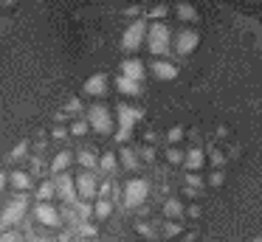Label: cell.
Listing matches in <instances>:
<instances>
[{"label":"cell","instance_id":"obj_22","mask_svg":"<svg viewBox=\"0 0 262 242\" xmlns=\"http://www.w3.org/2000/svg\"><path fill=\"white\" fill-rule=\"evenodd\" d=\"M68 169H71V152H59V155L51 161V172L62 174V172H68Z\"/></svg>","mask_w":262,"mask_h":242},{"label":"cell","instance_id":"obj_27","mask_svg":"<svg viewBox=\"0 0 262 242\" xmlns=\"http://www.w3.org/2000/svg\"><path fill=\"white\" fill-rule=\"evenodd\" d=\"M74 231H76V236H79V239H88V242H91L93 236L99 234V228H96V225H93V223H79V225H76Z\"/></svg>","mask_w":262,"mask_h":242},{"label":"cell","instance_id":"obj_24","mask_svg":"<svg viewBox=\"0 0 262 242\" xmlns=\"http://www.w3.org/2000/svg\"><path fill=\"white\" fill-rule=\"evenodd\" d=\"M88 129H91V127H88V118L85 116L71 118V124H68V133L71 135H79V138H82V135H88Z\"/></svg>","mask_w":262,"mask_h":242},{"label":"cell","instance_id":"obj_28","mask_svg":"<svg viewBox=\"0 0 262 242\" xmlns=\"http://www.w3.org/2000/svg\"><path fill=\"white\" fill-rule=\"evenodd\" d=\"M116 166H119V158L113 155V152H107V155H102L99 158V169H102V172H116Z\"/></svg>","mask_w":262,"mask_h":242},{"label":"cell","instance_id":"obj_16","mask_svg":"<svg viewBox=\"0 0 262 242\" xmlns=\"http://www.w3.org/2000/svg\"><path fill=\"white\" fill-rule=\"evenodd\" d=\"M46 174H48V163L42 161V155H31V161H29V178L46 180Z\"/></svg>","mask_w":262,"mask_h":242},{"label":"cell","instance_id":"obj_12","mask_svg":"<svg viewBox=\"0 0 262 242\" xmlns=\"http://www.w3.org/2000/svg\"><path fill=\"white\" fill-rule=\"evenodd\" d=\"M104 90H107V76H104V73H96V76H91L85 82V93L88 96H102Z\"/></svg>","mask_w":262,"mask_h":242},{"label":"cell","instance_id":"obj_42","mask_svg":"<svg viewBox=\"0 0 262 242\" xmlns=\"http://www.w3.org/2000/svg\"><path fill=\"white\" fill-rule=\"evenodd\" d=\"M186 211H189V217H200V208L198 206H189Z\"/></svg>","mask_w":262,"mask_h":242},{"label":"cell","instance_id":"obj_1","mask_svg":"<svg viewBox=\"0 0 262 242\" xmlns=\"http://www.w3.org/2000/svg\"><path fill=\"white\" fill-rule=\"evenodd\" d=\"M26 211H29L26 194H14L12 200H9V206L0 211V231H9V228H14V225H20L26 217Z\"/></svg>","mask_w":262,"mask_h":242},{"label":"cell","instance_id":"obj_43","mask_svg":"<svg viewBox=\"0 0 262 242\" xmlns=\"http://www.w3.org/2000/svg\"><path fill=\"white\" fill-rule=\"evenodd\" d=\"M6 183H9V174H3V172H0V191L6 189Z\"/></svg>","mask_w":262,"mask_h":242},{"label":"cell","instance_id":"obj_33","mask_svg":"<svg viewBox=\"0 0 262 242\" xmlns=\"http://www.w3.org/2000/svg\"><path fill=\"white\" fill-rule=\"evenodd\" d=\"M0 242H23V231H17V228L0 231Z\"/></svg>","mask_w":262,"mask_h":242},{"label":"cell","instance_id":"obj_9","mask_svg":"<svg viewBox=\"0 0 262 242\" xmlns=\"http://www.w3.org/2000/svg\"><path fill=\"white\" fill-rule=\"evenodd\" d=\"M34 219L42 225H59L62 223V217H59V211L51 206V203H37L34 206Z\"/></svg>","mask_w":262,"mask_h":242},{"label":"cell","instance_id":"obj_11","mask_svg":"<svg viewBox=\"0 0 262 242\" xmlns=\"http://www.w3.org/2000/svg\"><path fill=\"white\" fill-rule=\"evenodd\" d=\"M198 42H200L198 31H181L175 39V51L178 54H192V51L198 48Z\"/></svg>","mask_w":262,"mask_h":242},{"label":"cell","instance_id":"obj_6","mask_svg":"<svg viewBox=\"0 0 262 242\" xmlns=\"http://www.w3.org/2000/svg\"><path fill=\"white\" fill-rule=\"evenodd\" d=\"M54 191H57L59 200H65V206H74L76 203V186H74V178H71L68 172L62 174H54Z\"/></svg>","mask_w":262,"mask_h":242},{"label":"cell","instance_id":"obj_14","mask_svg":"<svg viewBox=\"0 0 262 242\" xmlns=\"http://www.w3.org/2000/svg\"><path fill=\"white\" fill-rule=\"evenodd\" d=\"M152 71H155V76L164 79V82H169V79H175V76H178V68L172 65V62H166V59H155Z\"/></svg>","mask_w":262,"mask_h":242},{"label":"cell","instance_id":"obj_21","mask_svg":"<svg viewBox=\"0 0 262 242\" xmlns=\"http://www.w3.org/2000/svg\"><path fill=\"white\" fill-rule=\"evenodd\" d=\"M34 191H37V200H40V203H48V200H54V197H57L51 180H40V186H37Z\"/></svg>","mask_w":262,"mask_h":242},{"label":"cell","instance_id":"obj_45","mask_svg":"<svg viewBox=\"0 0 262 242\" xmlns=\"http://www.w3.org/2000/svg\"><path fill=\"white\" fill-rule=\"evenodd\" d=\"M248 242H262V236H254V239H248Z\"/></svg>","mask_w":262,"mask_h":242},{"label":"cell","instance_id":"obj_44","mask_svg":"<svg viewBox=\"0 0 262 242\" xmlns=\"http://www.w3.org/2000/svg\"><path fill=\"white\" fill-rule=\"evenodd\" d=\"M228 152H231V158H237V155H239V146L231 144V146H228Z\"/></svg>","mask_w":262,"mask_h":242},{"label":"cell","instance_id":"obj_4","mask_svg":"<svg viewBox=\"0 0 262 242\" xmlns=\"http://www.w3.org/2000/svg\"><path fill=\"white\" fill-rule=\"evenodd\" d=\"M147 39H149V51H152V54H166V51H169V28H166L164 23L147 26Z\"/></svg>","mask_w":262,"mask_h":242},{"label":"cell","instance_id":"obj_46","mask_svg":"<svg viewBox=\"0 0 262 242\" xmlns=\"http://www.w3.org/2000/svg\"><path fill=\"white\" fill-rule=\"evenodd\" d=\"M23 242H26V239H23Z\"/></svg>","mask_w":262,"mask_h":242},{"label":"cell","instance_id":"obj_10","mask_svg":"<svg viewBox=\"0 0 262 242\" xmlns=\"http://www.w3.org/2000/svg\"><path fill=\"white\" fill-rule=\"evenodd\" d=\"M183 166H186V172H198V169L206 166V152L203 146H189V152H183Z\"/></svg>","mask_w":262,"mask_h":242},{"label":"cell","instance_id":"obj_18","mask_svg":"<svg viewBox=\"0 0 262 242\" xmlns=\"http://www.w3.org/2000/svg\"><path fill=\"white\" fill-rule=\"evenodd\" d=\"M116 87H119L121 93H127V96L141 93V82H133V79H127V76H116Z\"/></svg>","mask_w":262,"mask_h":242},{"label":"cell","instance_id":"obj_38","mask_svg":"<svg viewBox=\"0 0 262 242\" xmlns=\"http://www.w3.org/2000/svg\"><path fill=\"white\" fill-rule=\"evenodd\" d=\"M166 6L164 3H158V6H152V9H149V17H152V20H161V17H166Z\"/></svg>","mask_w":262,"mask_h":242},{"label":"cell","instance_id":"obj_29","mask_svg":"<svg viewBox=\"0 0 262 242\" xmlns=\"http://www.w3.org/2000/svg\"><path fill=\"white\" fill-rule=\"evenodd\" d=\"M183 186H186V189L200 191V189H206V180H203V178H198L194 172H186V174H183Z\"/></svg>","mask_w":262,"mask_h":242},{"label":"cell","instance_id":"obj_36","mask_svg":"<svg viewBox=\"0 0 262 242\" xmlns=\"http://www.w3.org/2000/svg\"><path fill=\"white\" fill-rule=\"evenodd\" d=\"M164 236H169V239L172 236H181V223H172V219L164 223Z\"/></svg>","mask_w":262,"mask_h":242},{"label":"cell","instance_id":"obj_3","mask_svg":"<svg viewBox=\"0 0 262 242\" xmlns=\"http://www.w3.org/2000/svg\"><path fill=\"white\" fill-rule=\"evenodd\" d=\"M85 118H88V127H93L102 135H107L110 129H113V116H110V110L104 104H91L85 113Z\"/></svg>","mask_w":262,"mask_h":242},{"label":"cell","instance_id":"obj_26","mask_svg":"<svg viewBox=\"0 0 262 242\" xmlns=\"http://www.w3.org/2000/svg\"><path fill=\"white\" fill-rule=\"evenodd\" d=\"M76 161L82 163V169H85V172H93V169H99L96 155H93V152H88V149H82L79 155H76Z\"/></svg>","mask_w":262,"mask_h":242},{"label":"cell","instance_id":"obj_23","mask_svg":"<svg viewBox=\"0 0 262 242\" xmlns=\"http://www.w3.org/2000/svg\"><path fill=\"white\" fill-rule=\"evenodd\" d=\"M175 14H178V20H189V23L198 20V9H194L192 3H186V0L175 6Z\"/></svg>","mask_w":262,"mask_h":242},{"label":"cell","instance_id":"obj_5","mask_svg":"<svg viewBox=\"0 0 262 242\" xmlns=\"http://www.w3.org/2000/svg\"><path fill=\"white\" fill-rule=\"evenodd\" d=\"M116 113H119V121H121V129L116 133V141H119V144H124V141L130 138V127L144 116V113L136 110V107H127V104H119V107H116Z\"/></svg>","mask_w":262,"mask_h":242},{"label":"cell","instance_id":"obj_17","mask_svg":"<svg viewBox=\"0 0 262 242\" xmlns=\"http://www.w3.org/2000/svg\"><path fill=\"white\" fill-rule=\"evenodd\" d=\"M183 211H186V208H183V203H181V200H175V197L164 203V214L172 219V223H178V219H183Z\"/></svg>","mask_w":262,"mask_h":242},{"label":"cell","instance_id":"obj_30","mask_svg":"<svg viewBox=\"0 0 262 242\" xmlns=\"http://www.w3.org/2000/svg\"><path fill=\"white\" fill-rule=\"evenodd\" d=\"M136 234H141L144 239H149V242H155V239H158V234L152 231V225H149V223H144V219H138V223H136Z\"/></svg>","mask_w":262,"mask_h":242},{"label":"cell","instance_id":"obj_41","mask_svg":"<svg viewBox=\"0 0 262 242\" xmlns=\"http://www.w3.org/2000/svg\"><path fill=\"white\" fill-rule=\"evenodd\" d=\"M209 183H211V186H220V183H223V172H220V169L209 174Z\"/></svg>","mask_w":262,"mask_h":242},{"label":"cell","instance_id":"obj_8","mask_svg":"<svg viewBox=\"0 0 262 242\" xmlns=\"http://www.w3.org/2000/svg\"><path fill=\"white\" fill-rule=\"evenodd\" d=\"M144 37H147V23H144V20H136L133 26H127L124 37H121V45L133 51V48H138V45H141Z\"/></svg>","mask_w":262,"mask_h":242},{"label":"cell","instance_id":"obj_39","mask_svg":"<svg viewBox=\"0 0 262 242\" xmlns=\"http://www.w3.org/2000/svg\"><path fill=\"white\" fill-rule=\"evenodd\" d=\"M141 158H144V163H147V166H152V163H155V149H152V146H144Z\"/></svg>","mask_w":262,"mask_h":242},{"label":"cell","instance_id":"obj_7","mask_svg":"<svg viewBox=\"0 0 262 242\" xmlns=\"http://www.w3.org/2000/svg\"><path fill=\"white\" fill-rule=\"evenodd\" d=\"M74 186H76V200H82V203L96 200L99 183H96V178H93V172H82L79 178L74 180Z\"/></svg>","mask_w":262,"mask_h":242},{"label":"cell","instance_id":"obj_13","mask_svg":"<svg viewBox=\"0 0 262 242\" xmlns=\"http://www.w3.org/2000/svg\"><path fill=\"white\" fill-rule=\"evenodd\" d=\"M9 183L17 189V194H26V191L31 189V178H29V172H20V169H14L12 174H9Z\"/></svg>","mask_w":262,"mask_h":242},{"label":"cell","instance_id":"obj_20","mask_svg":"<svg viewBox=\"0 0 262 242\" xmlns=\"http://www.w3.org/2000/svg\"><path fill=\"white\" fill-rule=\"evenodd\" d=\"M119 163H121L124 169H130V172H136V169L141 166V163H138V155L130 149V146H124V149H121V155H119Z\"/></svg>","mask_w":262,"mask_h":242},{"label":"cell","instance_id":"obj_31","mask_svg":"<svg viewBox=\"0 0 262 242\" xmlns=\"http://www.w3.org/2000/svg\"><path fill=\"white\" fill-rule=\"evenodd\" d=\"M203 152H209V158H211V163H214V166L217 169H220V166H226V155H223V152L220 149H217V146L214 144H209V146H206V149Z\"/></svg>","mask_w":262,"mask_h":242},{"label":"cell","instance_id":"obj_15","mask_svg":"<svg viewBox=\"0 0 262 242\" xmlns=\"http://www.w3.org/2000/svg\"><path fill=\"white\" fill-rule=\"evenodd\" d=\"M121 71H124L121 76L133 79V82H141V79H144V65L138 59H127L124 65H121Z\"/></svg>","mask_w":262,"mask_h":242},{"label":"cell","instance_id":"obj_40","mask_svg":"<svg viewBox=\"0 0 262 242\" xmlns=\"http://www.w3.org/2000/svg\"><path fill=\"white\" fill-rule=\"evenodd\" d=\"M183 135H186V133H183V127H172L166 138H169V144H175V141H181V138H183Z\"/></svg>","mask_w":262,"mask_h":242},{"label":"cell","instance_id":"obj_35","mask_svg":"<svg viewBox=\"0 0 262 242\" xmlns=\"http://www.w3.org/2000/svg\"><path fill=\"white\" fill-rule=\"evenodd\" d=\"M166 161H169L172 166H178V163H183V152L178 149V146H169V149H166Z\"/></svg>","mask_w":262,"mask_h":242},{"label":"cell","instance_id":"obj_2","mask_svg":"<svg viewBox=\"0 0 262 242\" xmlns=\"http://www.w3.org/2000/svg\"><path fill=\"white\" fill-rule=\"evenodd\" d=\"M121 189H124V208H141L144 200L149 197V183H147L144 178L127 180Z\"/></svg>","mask_w":262,"mask_h":242},{"label":"cell","instance_id":"obj_32","mask_svg":"<svg viewBox=\"0 0 262 242\" xmlns=\"http://www.w3.org/2000/svg\"><path fill=\"white\" fill-rule=\"evenodd\" d=\"M26 155H29V141H20V144L9 152V161L14 163V161H20V158H26Z\"/></svg>","mask_w":262,"mask_h":242},{"label":"cell","instance_id":"obj_19","mask_svg":"<svg viewBox=\"0 0 262 242\" xmlns=\"http://www.w3.org/2000/svg\"><path fill=\"white\" fill-rule=\"evenodd\" d=\"M93 217L96 219H110L113 217V200H96L93 203Z\"/></svg>","mask_w":262,"mask_h":242},{"label":"cell","instance_id":"obj_25","mask_svg":"<svg viewBox=\"0 0 262 242\" xmlns=\"http://www.w3.org/2000/svg\"><path fill=\"white\" fill-rule=\"evenodd\" d=\"M74 211H76V217H79V223H91V217H93V203L76 200V203H74Z\"/></svg>","mask_w":262,"mask_h":242},{"label":"cell","instance_id":"obj_37","mask_svg":"<svg viewBox=\"0 0 262 242\" xmlns=\"http://www.w3.org/2000/svg\"><path fill=\"white\" fill-rule=\"evenodd\" d=\"M68 113H71V116H74V113H82V101H79V99H71L68 104H65L62 116H68Z\"/></svg>","mask_w":262,"mask_h":242},{"label":"cell","instance_id":"obj_34","mask_svg":"<svg viewBox=\"0 0 262 242\" xmlns=\"http://www.w3.org/2000/svg\"><path fill=\"white\" fill-rule=\"evenodd\" d=\"M51 135H54L57 141H65V138H68V124L62 121V116H59V121H57V127H54Z\"/></svg>","mask_w":262,"mask_h":242}]
</instances>
